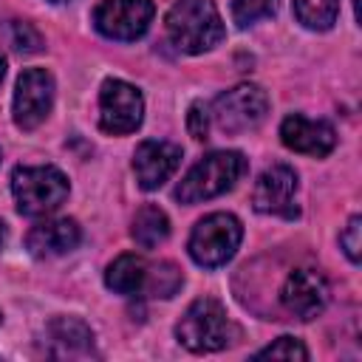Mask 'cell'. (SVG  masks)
<instances>
[{"label":"cell","instance_id":"6da1fadb","mask_svg":"<svg viewBox=\"0 0 362 362\" xmlns=\"http://www.w3.org/2000/svg\"><path fill=\"white\" fill-rule=\"evenodd\" d=\"M167 37L184 54H204L215 48L226 28L212 0H178L167 11Z\"/></svg>","mask_w":362,"mask_h":362},{"label":"cell","instance_id":"cb8c5ba5","mask_svg":"<svg viewBox=\"0 0 362 362\" xmlns=\"http://www.w3.org/2000/svg\"><path fill=\"white\" fill-rule=\"evenodd\" d=\"M187 130H189V136L192 139H206V133H209V113H206V107L201 105V102H195L192 107H189V113H187Z\"/></svg>","mask_w":362,"mask_h":362},{"label":"cell","instance_id":"4fadbf2b","mask_svg":"<svg viewBox=\"0 0 362 362\" xmlns=\"http://www.w3.org/2000/svg\"><path fill=\"white\" fill-rule=\"evenodd\" d=\"M181 164V147L173 141H141L133 153V173L141 189H158Z\"/></svg>","mask_w":362,"mask_h":362},{"label":"cell","instance_id":"484cf974","mask_svg":"<svg viewBox=\"0 0 362 362\" xmlns=\"http://www.w3.org/2000/svg\"><path fill=\"white\" fill-rule=\"evenodd\" d=\"M3 76H6V57L0 54V82H3Z\"/></svg>","mask_w":362,"mask_h":362},{"label":"cell","instance_id":"8fae6325","mask_svg":"<svg viewBox=\"0 0 362 362\" xmlns=\"http://www.w3.org/2000/svg\"><path fill=\"white\" fill-rule=\"evenodd\" d=\"M280 303L291 317L308 322L328 305V283L317 269H294L280 288Z\"/></svg>","mask_w":362,"mask_h":362},{"label":"cell","instance_id":"7a4b0ae2","mask_svg":"<svg viewBox=\"0 0 362 362\" xmlns=\"http://www.w3.org/2000/svg\"><path fill=\"white\" fill-rule=\"evenodd\" d=\"M243 173H246V158L238 150H215L189 167V173L175 187V198L181 204L209 201L232 189Z\"/></svg>","mask_w":362,"mask_h":362},{"label":"cell","instance_id":"ffe728a7","mask_svg":"<svg viewBox=\"0 0 362 362\" xmlns=\"http://www.w3.org/2000/svg\"><path fill=\"white\" fill-rule=\"evenodd\" d=\"M277 11V0H232V20L246 28L263 17H272Z\"/></svg>","mask_w":362,"mask_h":362},{"label":"cell","instance_id":"30bf717a","mask_svg":"<svg viewBox=\"0 0 362 362\" xmlns=\"http://www.w3.org/2000/svg\"><path fill=\"white\" fill-rule=\"evenodd\" d=\"M297 173L286 164H272L260 173L252 189V206L263 215H280V218H297Z\"/></svg>","mask_w":362,"mask_h":362},{"label":"cell","instance_id":"4316f807","mask_svg":"<svg viewBox=\"0 0 362 362\" xmlns=\"http://www.w3.org/2000/svg\"><path fill=\"white\" fill-rule=\"evenodd\" d=\"M51 3H68V0H51Z\"/></svg>","mask_w":362,"mask_h":362},{"label":"cell","instance_id":"e0dca14e","mask_svg":"<svg viewBox=\"0 0 362 362\" xmlns=\"http://www.w3.org/2000/svg\"><path fill=\"white\" fill-rule=\"evenodd\" d=\"M133 240L141 246V249H156L158 243H164L170 238V218L161 206H153V204H144L136 218H133Z\"/></svg>","mask_w":362,"mask_h":362},{"label":"cell","instance_id":"8992f818","mask_svg":"<svg viewBox=\"0 0 362 362\" xmlns=\"http://www.w3.org/2000/svg\"><path fill=\"white\" fill-rule=\"evenodd\" d=\"M269 110V96L260 85H235L232 90L221 93L212 105V119L223 133H243L263 122Z\"/></svg>","mask_w":362,"mask_h":362},{"label":"cell","instance_id":"44dd1931","mask_svg":"<svg viewBox=\"0 0 362 362\" xmlns=\"http://www.w3.org/2000/svg\"><path fill=\"white\" fill-rule=\"evenodd\" d=\"M8 42H11V48L20 51V54H34V51L42 48L40 31H37L31 23H20V20H14V23L8 25Z\"/></svg>","mask_w":362,"mask_h":362},{"label":"cell","instance_id":"7402d4cb","mask_svg":"<svg viewBox=\"0 0 362 362\" xmlns=\"http://www.w3.org/2000/svg\"><path fill=\"white\" fill-rule=\"evenodd\" d=\"M255 356L257 359H308V351L297 337H280L263 351H257Z\"/></svg>","mask_w":362,"mask_h":362},{"label":"cell","instance_id":"5bb4252c","mask_svg":"<svg viewBox=\"0 0 362 362\" xmlns=\"http://www.w3.org/2000/svg\"><path fill=\"white\" fill-rule=\"evenodd\" d=\"M79 240H82V229L71 218L42 221V223L31 226V232L25 235V246H28V252L34 257H57V255H65V252L76 249Z\"/></svg>","mask_w":362,"mask_h":362},{"label":"cell","instance_id":"2e32d148","mask_svg":"<svg viewBox=\"0 0 362 362\" xmlns=\"http://www.w3.org/2000/svg\"><path fill=\"white\" fill-rule=\"evenodd\" d=\"M144 277H147V263L139 255H119L105 272V286L116 294L130 297L144 288Z\"/></svg>","mask_w":362,"mask_h":362},{"label":"cell","instance_id":"277c9868","mask_svg":"<svg viewBox=\"0 0 362 362\" xmlns=\"http://www.w3.org/2000/svg\"><path fill=\"white\" fill-rule=\"evenodd\" d=\"M11 192L23 215H48L68 198V178L51 164L17 167L11 175Z\"/></svg>","mask_w":362,"mask_h":362},{"label":"cell","instance_id":"52a82bcc","mask_svg":"<svg viewBox=\"0 0 362 362\" xmlns=\"http://www.w3.org/2000/svg\"><path fill=\"white\" fill-rule=\"evenodd\" d=\"M144 119L141 90L124 79H105L99 90V124L105 133H133Z\"/></svg>","mask_w":362,"mask_h":362},{"label":"cell","instance_id":"7c38bea8","mask_svg":"<svg viewBox=\"0 0 362 362\" xmlns=\"http://www.w3.org/2000/svg\"><path fill=\"white\" fill-rule=\"evenodd\" d=\"M280 139L288 150L303 153V156H328L337 144V133L328 122L322 119H308L303 113H291L280 124Z\"/></svg>","mask_w":362,"mask_h":362},{"label":"cell","instance_id":"d6986e66","mask_svg":"<svg viewBox=\"0 0 362 362\" xmlns=\"http://www.w3.org/2000/svg\"><path fill=\"white\" fill-rule=\"evenodd\" d=\"M184 283V274L175 263H158L153 269H147V277H144V288L150 291V297H173Z\"/></svg>","mask_w":362,"mask_h":362},{"label":"cell","instance_id":"3957f363","mask_svg":"<svg viewBox=\"0 0 362 362\" xmlns=\"http://www.w3.org/2000/svg\"><path fill=\"white\" fill-rule=\"evenodd\" d=\"M175 337L184 348H189L195 354H209V351H221V348L229 345L232 322L226 317V308L218 300L201 297L178 320Z\"/></svg>","mask_w":362,"mask_h":362},{"label":"cell","instance_id":"ac0fdd59","mask_svg":"<svg viewBox=\"0 0 362 362\" xmlns=\"http://www.w3.org/2000/svg\"><path fill=\"white\" fill-rule=\"evenodd\" d=\"M297 20L311 31H328L337 23L339 0H294Z\"/></svg>","mask_w":362,"mask_h":362},{"label":"cell","instance_id":"ba28073f","mask_svg":"<svg viewBox=\"0 0 362 362\" xmlns=\"http://www.w3.org/2000/svg\"><path fill=\"white\" fill-rule=\"evenodd\" d=\"M156 14L153 0H102L93 8V25L107 40H139Z\"/></svg>","mask_w":362,"mask_h":362},{"label":"cell","instance_id":"d4e9b609","mask_svg":"<svg viewBox=\"0 0 362 362\" xmlns=\"http://www.w3.org/2000/svg\"><path fill=\"white\" fill-rule=\"evenodd\" d=\"M3 243H6V223L0 221V249H3Z\"/></svg>","mask_w":362,"mask_h":362},{"label":"cell","instance_id":"5b68a950","mask_svg":"<svg viewBox=\"0 0 362 362\" xmlns=\"http://www.w3.org/2000/svg\"><path fill=\"white\" fill-rule=\"evenodd\" d=\"M243 240V226L229 212H212L201 218L189 235V257L204 269H218L226 260L235 257L238 246Z\"/></svg>","mask_w":362,"mask_h":362},{"label":"cell","instance_id":"9a60e30c","mask_svg":"<svg viewBox=\"0 0 362 362\" xmlns=\"http://www.w3.org/2000/svg\"><path fill=\"white\" fill-rule=\"evenodd\" d=\"M45 337L51 342V356H88L93 354V331L74 317H57L48 322Z\"/></svg>","mask_w":362,"mask_h":362},{"label":"cell","instance_id":"9c48e42d","mask_svg":"<svg viewBox=\"0 0 362 362\" xmlns=\"http://www.w3.org/2000/svg\"><path fill=\"white\" fill-rule=\"evenodd\" d=\"M54 105V76L45 68H25L14 88V122L23 130H34L45 122Z\"/></svg>","mask_w":362,"mask_h":362},{"label":"cell","instance_id":"603a6c76","mask_svg":"<svg viewBox=\"0 0 362 362\" xmlns=\"http://www.w3.org/2000/svg\"><path fill=\"white\" fill-rule=\"evenodd\" d=\"M359 232H362V218L359 215H354L351 221H348V226H345V232L339 235V243H342V249H345V255L356 263L359 260V249H362V240H359Z\"/></svg>","mask_w":362,"mask_h":362}]
</instances>
